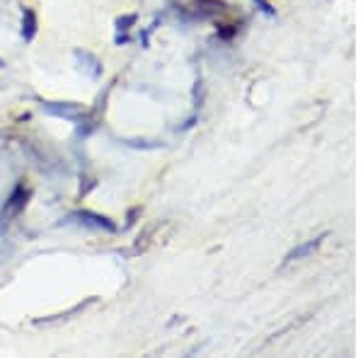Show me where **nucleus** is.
I'll return each mask as SVG.
<instances>
[{
	"label": "nucleus",
	"mask_w": 363,
	"mask_h": 358,
	"mask_svg": "<svg viewBox=\"0 0 363 358\" xmlns=\"http://www.w3.org/2000/svg\"><path fill=\"white\" fill-rule=\"evenodd\" d=\"M126 145H131V148H157V140H126Z\"/></svg>",
	"instance_id": "6e6552de"
},
{
	"label": "nucleus",
	"mask_w": 363,
	"mask_h": 358,
	"mask_svg": "<svg viewBox=\"0 0 363 358\" xmlns=\"http://www.w3.org/2000/svg\"><path fill=\"white\" fill-rule=\"evenodd\" d=\"M46 114L58 116V119L66 121H83L87 109L80 102H39Z\"/></svg>",
	"instance_id": "7ed1b4c3"
},
{
	"label": "nucleus",
	"mask_w": 363,
	"mask_h": 358,
	"mask_svg": "<svg viewBox=\"0 0 363 358\" xmlns=\"http://www.w3.org/2000/svg\"><path fill=\"white\" fill-rule=\"evenodd\" d=\"M73 56H75V61L80 63V70L90 75L92 80L102 78V61H99L95 54H90V51H83V49H75Z\"/></svg>",
	"instance_id": "20e7f679"
},
{
	"label": "nucleus",
	"mask_w": 363,
	"mask_h": 358,
	"mask_svg": "<svg viewBox=\"0 0 363 358\" xmlns=\"http://www.w3.org/2000/svg\"><path fill=\"white\" fill-rule=\"evenodd\" d=\"M255 3L259 5V10H262V13H264V15H269V17L277 15V10H274V5L269 3V0H255Z\"/></svg>",
	"instance_id": "1a4fd4ad"
},
{
	"label": "nucleus",
	"mask_w": 363,
	"mask_h": 358,
	"mask_svg": "<svg viewBox=\"0 0 363 358\" xmlns=\"http://www.w3.org/2000/svg\"><path fill=\"white\" fill-rule=\"evenodd\" d=\"M325 237H327V233H322V235H318L315 240H308V242L298 245V247H294V250L289 252V254H286L284 264H291V262H298V259H306V257L313 254L315 250H320V245L325 242Z\"/></svg>",
	"instance_id": "39448f33"
},
{
	"label": "nucleus",
	"mask_w": 363,
	"mask_h": 358,
	"mask_svg": "<svg viewBox=\"0 0 363 358\" xmlns=\"http://www.w3.org/2000/svg\"><path fill=\"white\" fill-rule=\"evenodd\" d=\"M5 66V61H3V58H0V68H3Z\"/></svg>",
	"instance_id": "ddd939ff"
},
{
	"label": "nucleus",
	"mask_w": 363,
	"mask_h": 358,
	"mask_svg": "<svg viewBox=\"0 0 363 358\" xmlns=\"http://www.w3.org/2000/svg\"><path fill=\"white\" fill-rule=\"evenodd\" d=\"M128 42H131V37H128L126 32H119V34L114 37V44H116V46H124V44H128Z\"/></svg>",
	"instance_id": "f8f14e48"
},
{
	"label": "nucleus",
	"mask_w": 363,
	"mask_h": 358,
	"mask_svg": "<svg viewBox=\"0 0 363 358\" xmlns=\"http://www.w3.org/2000/svg\"><path fill=\"white\" fill-rule=\"evenodd\" d=\"M37 29H39L37 13H34L32 8H22V39L32 42V39L37 37Z\"/></svg>",
	"instance_id": "423d86ee"
},
{
	"label": "nucleus",
	"mask_w": 363,
	"mask_h": 358,
	"mask_svg": "<svg viewBox=\"0 0 363 358\" xmlns=\"http://www.w3.org/2000/svg\"><path fill=\"white\" fill-rule=\"evenodd\" d=\"M238 34V25H225V29H218V37L220 39H230Z\"/></svg>",
	"instance_id": "9b49d317"
},
{
	"label": "nucleus",
	"mask_w": 363,
	"mask_h": 358,
	"mask_svg": "<svg viewBox=\"0 0 363 358\" xmlns=\"http://www.w3.org/2000/svg\"><path fill=\"white\" fill-rule=\"evenodd\" d=\"M140 216V206H133V208H128L126 211V228H131L133 223H136V218Z\"/></svg>",
	"instance_id": "9d476101"
},
{
	"label": "nucleus",
	"mask_w": 363,
	"mask_h": 358,
	"mask_svg": "<svg viewBox=\"0 0 363 358\" xmlns=\"http://www.w3.org/2000/svg\"><path fill=\"white\" fill-rule=\"evenodd\" d=\"M63 223H80L83 228H92V230H104V233H116V230H119L112 218H107V216H99V213H95V211H85V208L68 213Z\"/></svg>",
	"instance_id": "f03ea898"
},
{
	"label": "nucleus",
	"mask_w": 363,
	"mask_h": 358,
	"mask_svg": "<svg viewBox=\"0 0 363 358\" xmlns=\"http://www.w3.org/2000/svg\"><path fill=\"white\" fill-rule=\"evenodd\" d=\"M136 22H138V15H136V13L116 17V32H128V29L136 25Z\"/></svg>",
	"instance_id": "0eeeda50"
},
{
	"label": "nucleus",
	"mask_w": 363,
	"mask_h": 358,
	"mask_svg": "<svg viewBox=\"0 0 363 358\" xmlns=\"http://www.w3.org/2000/svg\"><path fill=\"white\" fill-rule=\"evenodd\" d=\"M29 198H32V189H27L25 184H17L13 191H10V196L5 198L3 203V211H0V223H3V228H8L10 223H13L17 216L22 213V211L27 208Z\"/></svg>",
	"instance_id": "f257e3e1"
}]
</instances>
